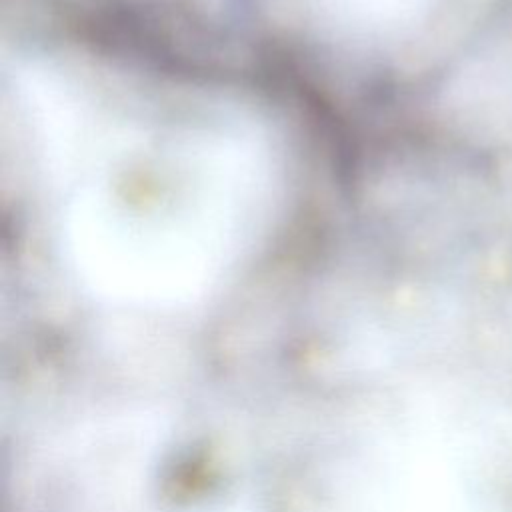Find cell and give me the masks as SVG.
<instances>
[{
    "instance_id": "1",
    "label": "cell",
    "mask_w": 512,
    "mask_h": 512,
    "mask_svg": "<svg viewBox=\"0 0 512 512\" xmlns=\"http://www.w3.org/2000/svg\"><path fill=\"white\" fill-rule=\"evenodd\" d=\"M16 82L58 190L62 244L94 292L190 302L250 254L276 190L254 122L206 104L110 96L44 64Z\"/></svg>"
}]
</instances>
